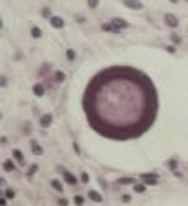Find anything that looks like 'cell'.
Wrapping results in <instances>:
<instances>
[{
    "label": "cell",
    "mask_w": 188,
    "mask_h": 206,
    "mask_svg": "<svg viewBox=\"0 0 188 206\" xmlns=\"http://www.w3.org/2000/svg\"><path fill=\"white\" fill-rule=\"evenodd\" d=\"M87 122L111 141H132L152 127L158 92L152 79L132 66H109L89 81L81 97Z\"/></svg>",
    "instance_id": "1"
},
{
    "label": "cell",
    "mask_w": 188,
    "mask_h": 206,
    "mask_svg": "<svg viewBox=\"0 0 188 206\" xmlns=\"http://www.w3.org/2000/svg\"><path fill=\"white\" fill-rule=\"evenodd\" d=\"M102 28H104L105 32H113V34H119L120 30H122L119 24H115L113 21H111V23H104V24H102Z\"/></svg>",
    "instance_id": "2"
},
{
    "label": "cell",
    "mask_w": 188,
    "mask_h": 206,
    "mask_svg": "<svg viewBox=\"0 0 188 206\" xmlns=\"http://www.w3.org/2000/svg\"><path fill=\"white\" fill-rule=\"evenodd\" d=\"M164 21H166V24L169 28H177V26H179V21H177V17H175L173 13H167L166 17H164Z\"/></svg>",
    "instance_id": "3"
},
{
    "label": "cell",
    "mask_w": 188,
    "mask_h": 206,
    "mask_svg": "<svg viewBox=\"0 0 188 206\" xmlns=\"http://www.w3.org/2000/svg\"><path fill=\"white\" fill-rule=\"evenodd\" d=\"M141 182L143 184H156L158 182V174H152V172H149V174H141Z\"/></svg>",
    "instance_id": "4"
},
{
    "label": "cell",
    "mask_w": 188,
    "mask_h": 206,
    "mask_svg": "<svg viewBox=\"0 0 188 206\" xmlns=\"http://www.w3.org/2000/svg\"><path fill=\"white\" fill-rule=\"evenodd\" d=\"M49 23H51L53 28H64V19L58 17V15H53V17L49 19Z\"/></svg>",
    "instance_id": "5"
},
{
    "label": "cell",
    "mask_w": 188,
    "mask_h": 206,
    "mask_svg": "<svg viewBox=\"0 0 188 206\" xmlns=\"http://www.w3.org/2000/svg\"><path fill=\"white\" fill-rule=\"evenodd\" d=\"M122 4L126 8H132V9H141L143 8V4H141L139 0H122Z\"/></svg>",
    "instance_id": "6"
},
{
    "label": "cell",
    "mask_w": 188,
    "mask_h": 206,
    "mask_svg": "<svg viewBox=\"0 0 188 206\" xmlns=\"http://www.w3.org/2000/svg\"><path fill=\"white\" fill-rule=\"evenodd\" d=\"M51 124H53V116H51V114H43L42 120H40V126H42V127H49Z\"/></svg>",
    "instance_id": "7"
},
{
    "label": "cell",
    "mask_w": 188,
    "mask_h": 206,
    "mask_svg": "<svg viewBox=\"0 0 188 206\" xmlns=\"http://www.w3.org/2000/svg\"><path fill=\"white\" fill-rule=\"evenodd\" d=\"M12 156H13V159H15V161H17L19 165H24V156H23L21 150H13Z\"/></svg>",
    "instance_id": "8"
},
{
    "label": "cell",
    "mask_w": 188,
    "mask_h": 206,
    "mask_svg": "<svg viewBox=\"0 0 188 206\" xmlns=\"http://www.w3.org/2000/svg\"><path fill=\"white\" fill-rule=\"evenodd\" d=\"M64 180H66L70 185H75V184H77V178H75L72 172H68V171H64Z\"/></svg>",
    "instance_id": "9"
},
{
    "label": "cell",
    "mask_w": 188,
    "mask_h": 206,
    "mask_svg": "<svg viewBox=\"0 0 188 206\" xmlns=\"http://www.w3.org/2000/svg\"><path fill=\"white\" fill-rule=\"evenodd\" d=\"M89 199L94 200V202H102V195L98 191H94V189H90V191H89Z\"/></svg>",
    "instance_id": "10"
},
{
    "label": "cell",
    "mask_w": 188,
    "mask_h": 206,
    "mask_svg": "<svg viewBox=\"0 0 188 206\" xmlns=\"http://www.w3.org/2000/svg\"><path fill=\"white\" fill-rule=\"evenodd\" d=\"M13 169H15L13 159H6V161H4V171H6V172H12Z\"/></svg>",
    "instance_id": "11"
},
{
    "label": "cell",
    "mask_w": 188,
    "mask_h": 206,
    "mask_svg": "<svg viewBox=\"0 0 188 206\" xmlns=\"http://www.w3.org/2000/svg\"><path fill=\"white\" fill-rule=\"evenodd\" d=\"M51 185H53V187L57 189L58 193H64V187H62V184H60V182H58L57 178H53V180H51Z\"/></svg>",
    "instance_id": "12"
},
{
    "label": "cell",
    "mask_w": 188,
    "mask_h": 206,
    "mask_svg": "<svg viewBox=\"0 0 188 206\" xmlns=\"http://www.w3.org/2000/svg\"><path fill=\"white\" fill-rule=\"evenodd\" d=\"M32 90H34V94H36L38 97H42V96H43V92H45V90H43V84H34V88H32Z\"/></svg>",
    "instance_id": "13"
},
{
    "label": "cell",
    "mask_w": 188,
    "mask_h": 206,
    "mask_svg": "<svg viewBox=\"0 0 188 206\" xmlns=\"http://www.w3.org/2000/svg\"><path fill=\"white\" fill-rule=\"evenodd\" d=\"M32 152L36 154V156H42V154H43V148L40 146L38 142H32Z\"/></svg>",
    "instance_id": "14"
},
{
    "label": "cell",
    "mask_w": 188,
    "mask_h": 206,
    "mask_svg": "<svg viewBox=\"0 0 188 206\" xmlns=\"http://www.w3.org/2000/svg\"><path fill=\"white\" fill-rule=\"evenodd\" d=\"M64 79H66V75H64V71H55V81L58 82H64Z\"/></svg>",
    "instance_id": "15"
},
{
    "label": "cell",
    "mask_w": 188,
    "mask_h": 206,
    "mask_svg": "<svg viewBox=\"0 0 188 206\" xmlns=\"http://www.w3.org/2000/svg\"><path fill=\"white\" fill-rule=\"evenodd\" d=\"M30 34H32V38H42V30H40L38 26H32V30H30Z\"/></svg>",
    "instance_id": "16"
},
{
    "label": "cell",
    "mask_w": 188,
    "mask_h": 206,
    "mask_svg": "<svg viewBox=\"0 0 188 206\" xmlns=\"http://www.w3.org/2000/svg\"><path fill=\"white\" fill-rule=\"evenodd\" d=\"M134 191L135 193H145V184H135L134 185Z\"/></svg>",
    "instance_id": "17"
},
{
    "label": "cell",
    "mask_w": 188,
    "mask_h": 206,
    "mask_svg": "<svg viewBox=\"0 0 188 206\" xmlns=\"http://www.w3.org/2000/svg\"><path fill=\"white\" fill-rule=\"evenodd\" d=\"M113 23L119 24L120 28H126V26H128V23H126V21H122V19H113Z\"/></svg>",
    "instance_id": "18"
},
{
    "label": "cell",
    "mask_w": 188,
    "mask_h": 206,
    "mask_svg": "<svg viewBox=\"0 0 188 206\" xmlns=\"http://www.w3.org/2000/svg\"><path fill=\"white\" fill-rule=\"evenodd\" d=\"M66 58H68V60H75V51L68 49V51H66Z\"/></svg>",
    "instance_id": "19"
},
{
    "label": "cell",
    "mask_w": 188,
    "mask_h": 206,
    "mask_svg": "<svg viewBox=\"0 0 188 206\" xmlns=\"http://www.w3.org/2000/svg\"><path fill=\"white\" fill-rule=\"evenodd\" d=\"M167 167H169L171 171H177V161L175 159H169V161H167Z\"/></svg>",
    "instance_id": "20"
},
{
    "label": "cell",
    "mask_w": 188,
    "mask_h": 206,
    "mask_svg": "<svg viewBox=\"0 0 188 206\" xmlns=\"http://www.w3.org/2000/svg\"><path fill=\"white\" fill-rule=\"evenodd\" d=\"M169 39L173 41V43H177V45L181 43V36H177V34H171V36H169Z\"/></svg>",
    "instance_id": "21"
},
{
    "label": "cell",
    "mask_w": 188,
    "mask_h": 206,
    "mask_svg": "<svg viewBox=\"0 0 188 206\" xmlns=\"http://www.w3.org/2000/svg\"><path fill=\"white\" fill-rule=\"evenodd\" d=\"M119 184H134V178H120Z\"/></svg>",
    "instance_id": "22"
},
{
    "label": "cell",
    "mask_w": 188,
    "mask_h": 206,
    "mask_svg": "<svg viewBox=\"0 0 188 206\" xmlns=\"http://www.w3.org/2000/svg\"><path fill=\"white\" fill-rule=\"evenodd\" d=\"M49 13H51V11H49L47 8H43V9H42V15H43L45 19H51V17H53V15H49Z\"/></svg>",
    "instance_id": "23"
},
{
    "label": "cell",
    "mask_w": 188,
    "mask_h": 206,
    "mask_svg": "<svg viewBox=\"0 0 188 206\" xmlns=\"http://www.w3.org/2000/svg\"><path fill=\"white\" fill-rule=\"evenodd\" d=\"M73 202L77 204V206H81V204H83V197H79V195H75V197H73Z\"/></svg>",
    "instance_id": "24"
},
{
    "label": "cell",
    "mask_w": 188,
    "mask_h": 206,
    "mask_svg": "<svg viewBox=\"0 0 188 206\" xmlns=\"http://www.w3.org/2000/svg\"><path fill=\"white\" fill-rule=\"evenodd\" d=\"M4 193H6V197H8V199H13V197H15V191H13V189H6Z\"/></svg>",
    "instance_id": "25"
},
{
    "label": "cell",
    "mask_w": 188,
    "mask_h": 206,
    "mask_svg": "<svg viewBox=\"0 0 188 206\" xmlns=\"http://www.w3.org/2000/svg\"><path fill=\"white\" fill-rule=\"evenodd\" d=\"M36 171H38V165H32V167L28 169V172H27V174H28V176H32V174L36 172Z\"/></svg>",
    "instance_id": "26"
},
{
    "label": "cell",
    "mask_w": 188,
    "mask_h": 206,
    "mask_svg": "<svg viewBox=\"0 0 188 206\" xmlns=\"http://www.w3.org/2000/svg\"><path fill=\"white\" fill-rule=\"evenodd\" d=\"M89 180H90V178H89V174H87V172H81V182H83V184H87Z\"/></svg>",
    "instance_id": "27"
},
{
    "label": "cell",
    "mask_w": 188,
    "mask_h": 206,
    "mask_svg": "<svg viewBox=\"0 0 188 206\" xmlns=\"http://www.w3.org/2000/svg\"><path fill=\"white\" fill-rule=\"evenodd\" d=\"M98 2H100V0H89V8H96V6H98Z\"/></svg>",
    "instance_id": "28"
},
{
    "label": "cell",
    "mask_w": 188,
    "mask_h": 206,
    "mask_svg": "<svg viewBox=\"0 0 188 206\" xmlns=\"http://www.w3.org/2000/svg\"><path fill=\"white\" fill-rule=\"evenodd\" d=\"M0 206H8V200H6V199H4V197H2V199H0Z\"/></svg>",
    "instance_id": "29"
},
{
    "label": "cell",
    "mask_w": 188,
    "mask_h": 206,
    "mask_svg": "<svg viewBox=\"0 0 188 206\" xmlns=\"http://www.w3.org/2000/svg\"><path fill=\"white\" fill-rule=\"evenodd\" d=\"M171 2H173V4H177V2H179V0H171Z\"/></svg>",
    "instance_id": "30"
}]
</instances>
